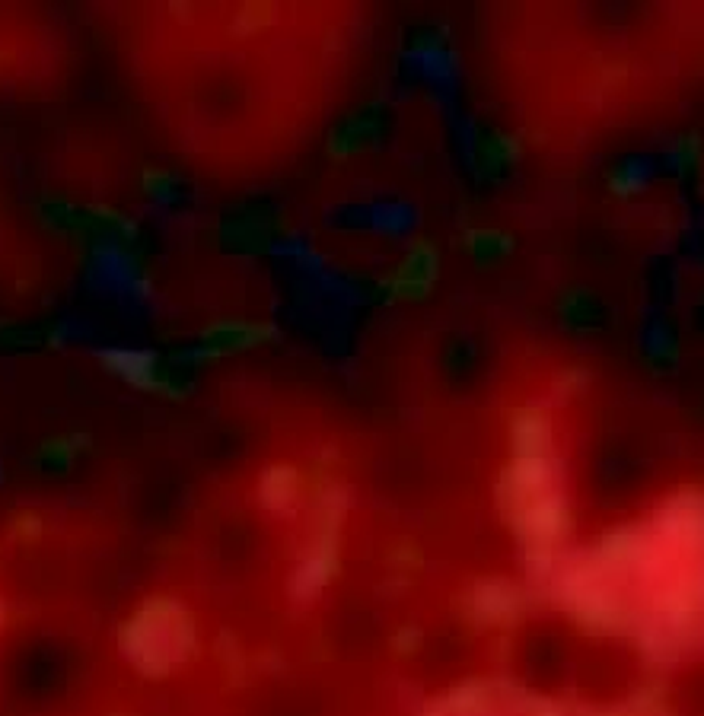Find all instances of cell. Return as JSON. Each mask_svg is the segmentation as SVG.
Listing matches in <instances>:
<instances>
[{
	"mask_svg": "<svg viewBox=\"0 0 704 716\" xmlns=\"http://www.w3.org/2000/svg\"><path fill=\"white\" fill-rule=\"evenodd\" d=\"M545 494H552V465H548V456L545 459L513 456L501 468V475H497V503L504 506L507 516L536 503Z\"/></svg>",
	"mask_w": 704,
	"mask_h": 716,
	"instance_id": "6da1fadb",
	"label": "cell"
},
{
	"mask_svg": "<svg viewBox=\"0 0 704 716\" xmlns=\"http://www.w3.org/2000/svg\"><path fill=\"white\" fill-rule=\"evenodd\" d=\"M520 156V141L513 134L494 131L478 141V160L485 166H510Z\"/></svg>",
	"mask_w": 704,
	"mask_h": 716,
	"instance_id": "8fae6325",
	"label": "cell"
},
{
	"mask_svg": "<svg viewBox=\"0 0 704 716\" xmlns=\"http://www.w3.org/2000/svg\"><path fill=\"white\" fill-rule=\"evenodd\" d=\"M373 134H376V112H373V109H364V112L351 115V118L345 121V125H341V128L332 134L329 153L338 156V160H345V156H351V153H357V150L370 147Z\"/></svg>",
	"mask_w": 704,
	"mask_h": 716,
	"instance_id": "9c48e42d",
	"label": "cell"
},
{
	"mask_svg": "<svg viewBox=\"0 0 704 716\" xmlns=\"http://www.w3.org/2000/svg\"><path fill=\"white\" fill-rule=\"evenodd\" d=\"M102 363H106L109 373L122 376L134 389L179 395V382L169 373V366H163L160 357H153L147 351H125V347H118V351L102 354Z\"/></svg>",
	"mask_w": 704,
	"mask_h": 716,
	"instance_id": "5b68a950",
	"label": "cell"
},
{
	"mask_svg": "<svg viewBox=\"0 0 704 716\" xmlns=\"http://www.w3.org/2000/svg\"><path fill=\"white\" fill-rule=\"evenodd\" d=\"M698 156H701V144H698V137L695 134H685L676 141V160L682 166H695L698 163Z\"/></svg>",
	"mask_w": 704,
	"mask_h": 716,
	"instance_id": "2e32d148",
	"label": "cell"
},
{
	"mask_svg": "<svg viewBox=\"0 0 704 716\" xmlns=\"http://www.w3.org/2000/svg\"><path fill=\"white\" fill-rule=\"evenodd\" d=\"M641 185H644V169L638 163H622V166H615L609 172V188H612V195H618V198L634 195Z\"/></svg>",
	"mask_w": 704,
	"mask_h": 716,
	"instance_id": "5bb4252c",
	"label": "cell"
},
{
	"mask_svg": "<svg viewBox=\"0 0 704 716\" xmlns=\"http://www.w3.org/2000/svg\"><path fill=\"white\" fill-rule=\"evenodd\" d=\"M271 335H274V331L265 322L223 319V322H214L211 328H204L198 357H227V354L249 351V347L265 344Z\"/></svg>",
	"mask_w": 704,
	"mask_h": 716,
	"instance_id": "8992f818",
	"label": "cell"
},
{
	"mask_svg": "<svg viewBox=\"0 0 704 716\" xmlns=\"http://www.w3.org/2000/svg\"><path fill=\"white\" fill-rule=\"evenodd\" d=\"M510 446L513 456L520 459H545L548 446H552V421H548L545 408L523 405L510 411Z\"/></svg>",
	"mask_w": 704,
	"mask_h": 716,
	"instance_id": "52a82bcc",
	"label": "cell"
},
{
	"mask_svg": "<svg viewBox=\"0 0 704 716\" xmlns=\"http://www.w3.org/2000/svg\"><path fill=\"white\" fill-rule=\"evenodd\" d=\"M271 23V4H246L236 16V26L243 32H259Z\"/></svg>",
	"mask_w": 704,
	"mask_h": 716,
	"instance_id": "9a60e30c",
	"label": "cell"
},
{
	"mask_svg": "<svg viewBox=\"0 0 704 716\" xmlns=\"http://www.w3.org/2000/svg\"><path fill=\"white\" fill-rule=\"evenodd\" d=\"M660 532L682 548H704V491L682 487L666 500L657 519Z\"/></svg>",
	"mask_w": 704,
	"mask_h": 716,
	"instance_id": "277c9868",
	"label": "cell"
},
{
	"mask_svg": "<svg viewBox=\"0 0 704 716\" xmlns=\"http://www.w3.org/2000/svg\"><path fill=\"white\" fill-rule=\"evenodd\" d=\"M437 271H440L437 246L431 239H418V242H411V249L396 265V271L386 277L383 290H386L389 300H399V303L424 300V296L431 293L434 281H437Z\"/></svg>",
	"mask_w": 704,
	"mask_h": 716,
	"instance_id": "7a4b0ae2",
	"label": "cell"
},
{
	"mask_svg": "<svg viewBox=\"0 0 704 716\" xmlns=\"http://www.w3.org/2000/svg\"><path fill=\"white\" fill-rule=\"evenodd\" d=\"M80 446H83L80 436H55V440H45V443H42L39 459H42V462H51V465H58V468H64V465H71V462H74V456L80 452Z\"/></svg>",
	"mask_w": 704,
	"mask_h": 716,
	"instance_id": "7c38bea8",
	"label": "cell"
},
{
	"mask_svg": "<svg viewBox=\"0 0 704 716\" xmlns=\"http://www.w3.org/2000/svg\"><path fill=\"white\" fill-rule=\"evenodd\" d=\"M462 246H466V252H469L475 261H497V258L510 255L513 239H510V233H504V230L478 226V230H469V233H466Z\"/></svg>",
	"mask_w": 704,
	"mask_h": 716,
	"instance_id": "30bf717a",
	"label": "cell"
},
{
	"mask_svg": "<svg viewBox=\"0 0 704 716\" xmlns=\"http://www.w3.org/2000/svg\"><path fill=\"white\" fill-rule=\"evenodd\" d=\"M593 312H596V300L587 290H568V293H564V300H561L564 322L580 325L583 319H593Z\"/></svg>",
	"mask_w": 704,
	"mask_h": 716,
	"instance_id": "4fadbf2b",
	"label": "cell"
},
{
	"mask_svg": "<svg viewBox=\"0 0 704 716\" xmlns=\"http://www.w3.org/2000/svg\"><path fill=\"white\" fill-rule=\"evenodd\" d=\"M510 522L517 526L520 538L526 541L529 548L548 551V548H555L564 535H568L571 510L558 494H545L536 503H529V506H523V510L513 513Z\"/></svg>",
	"mask_w": 704,
	"mask_h": 716,
	"instance_id": "3957f363",
	"label": "cell"
},
{
	"mask_svg": "<svg viewBox=\"0 0 704 716\" xmlns=\"http://www.w3.org/2000/svg\"><path fill=\"white\" fill-rule=\"evenodd\" d=\"M144 188L150 191V195H169L173 179H169V172H163V169H147L144 172Z\"/></svg>",
	"mask_w": 704,
	"mask_h": 716,
	"instance_id": "e0dca14e",
	"label": "cell"
},
{
	"mask_svg": "<svg viewBox=\"0 0 704 716\" xmlns=\"http://www.w3.org/2000/svg\"><path fill=\"white\" fill-rule=\"evenodd\" d=\"M262 503L271 510H287L303 494V475L294 465H271L259 481Z\"/></svg>",
	"mask_w": 704,
	"mask_h": 716,
	"instance_id": "ba28073f",
	"label": "cell"
}]
</instances>
